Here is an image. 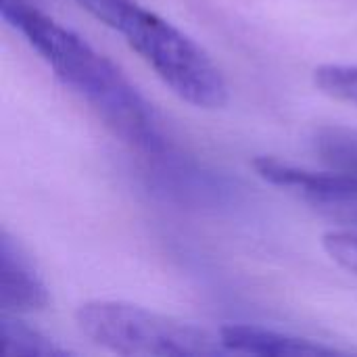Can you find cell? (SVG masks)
Listing matches in <instances>:
<instances>
[{
    "instance_id": "6da1fadb",
    "label": "cell",
    "mask_w": 357,
    "mask_h": 357,
    "mask_svg": "<svg viewBox=\"0 0 357 357\" xmlns=\"http://www.w3.org/2000/svg\"><path fill=\"white\" fill-rule=\"evenodd\" d=\"M0 13L115 136L149 153L165 149L153 105L113 61L82 36L44 15L31 0H0Z\"/></svg>"
},
{
    "instance_id": "7a4b0ae2",
    "label": "cell",
    "mask_w": 357,
    "mask_h": 357,
    "mask_svg": "<svg viewBox=\"0 0 357 357\" xmlns=\"http://www.w3.org/2000/svg\"><path fill=\"white\" fill-rule=\"evenodd\" d=\"M79 331L119 356L211 357L228 354L220 335L123 301H88L75 312Z\"/></svg>"
},
{
    "instance_id": "3957f363",
    "label": "cell",
    "mask_w": 357,
    "mask_h": 357,
    "mask_svg": "<svg viewBox=\"0 0 357 357\" xmlns=\"http://www.w3.org/2000/svg\"><path fill=\"white\" fill-rule=\"evenodd\" d=\"M117 33L182 100L197 109H222L228 102V84L215 61L157 13L136 2Z\"/></svg>"
},
{
    "instance_id": "277c9868",
    "label": "cell",
    "mask_w": 357,
    "mask_h": 357,
    "mask_svg": "<svg viewBox=\"0 0 357 357\" xmlns=\"http://www.w3.org/2000/svg\"><path fill=\"white\" fill-rule=\"evenodd\" d=\"M48 289L23 247L0 234V307L8 314H29L48 305Z\"/></svg>"
},
{
    "instance_id": "5b68a950",
    "label": "cell",
    "mask_w": 357,
    "mask_h": 357,
    "mask_svg": "<svg viewBox=\"0 0 357 357\" xmlns=\"http://www.w3.org/2000/svg\"><path fill=\"white\" fill-rule=\"evenodd\" d=\"M218 335L228 354L278 357H328L343 354L337 347H328L305 337H295L253 324H226Z\"/></svg>"
},
{
    "instance_id": "8992f818",
    "label": "cell",
    "mask_w": 357,
    "mask_h": 357,
    "mask_svg": "<svg viewBox=\"0 0 357 357\" xmlns=\"http://www.w3.org/2000/svg\"><path fill=\"white\" fill-rule=\"evenodd\" d=\"M0 356L2 357H65L61 347L40 328L21 320V314H0Z\"/></svg>"
},
{
    "instance_id": "52a82bcc",
    "label": "cell",
    "mask_w": 357,
    "mask_h": 357,
    "mask_svg": "<svg viewBox=\"0 0 357 357\" xmlns=\"http://www.w3.org/2000/svg\"><path fill=\"white\" fill-rule=\"evenodd\" d=\"M316 149L333 169L347 172L357 178V130L322 128L316 136Z\"/></svg>"
},
{
    "instance_id": "ba28073f",
    "label": "cell",
    "mask_w": 357,
    "mask_h": 357,
    "mask_svg": "<svg viewBox=\"0 0 357 357\" xmlns=\"http://www.w3.org/2000/svg\"><path fill=\"white\" fill-rule=\"evenodd\" d=\"M314 84L331 98L357 107V63H326L314 71Z\"/></svg>"
},
{
    "instance_id": "9c48e42d",
    "label": "cell",
    "mask_w": 357,
    "mask_h": 357,
    "mask_svg": "<svg viewBox=\"0 0 357 357\" xmlns=\"http://www.w3.org/2000/svg\"><path fill=\"white\" fill-rule=\"evenodd\" d=\"M333 213H337V218L345 220V222H351V224H357V201L354 203H345L341 207H335Z\"/></svg>"
}]
</instances>
